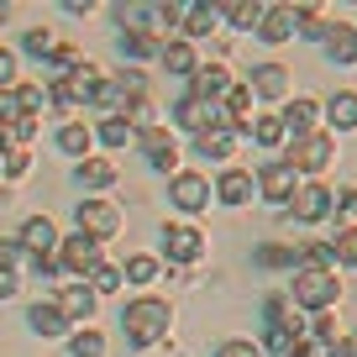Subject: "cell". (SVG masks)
<instances>
[{"mask_svg":"<svg viewBox=\"0 0 357 357\" xmlns=\"http://www.w3.org/2000/svg\"><path fill=\"white\" fill-rule=\"evenodd\" d=\"M168 326H174V310H168V300H158V294H142V300H132L121 310V331L132 347H153L168 336Z\"/></svg>","mask_w":357,"mask_h":357,"instance_id":"1","label":"cell"},{"mask_svg":"<svg viewBox=\"0 0 357 357\" xmlns=\"http://www.w3.org/2000/svg\"><path fill=\"white\" fill-rule=\"evenodd\" d=\"M289 300L305 305V310H331L342 300V279H336V268H294V284H289Z\"/></svg>","mask_w":357,"mask_h":357,"instance_id":"2","label":"cell"},{"mask_svg":"<svg viewBox=\"0 0 357 357\" xmlns=\"http://www.w3.org/2000/svg\"><path fill=\"white\" fill-rule=\"evenodd\" d=\"M331 158H336V137L331 132H310V137H294L289 142V158H284V163H289L294 174H321Z\"/></svg>","mask_w":357,"mask_h":357,"instance_id":"3","label":"cell"},{"mask_svg":"<svg viewBox=\"0 0 357 357\" xmlns=\"http://www.w3.org/2000/svg\"><path fill=\"white\" fill-rule=\"evenodd\" d=\"M74 221H79V231L95 236V242H111V236L121 231V211H116L111 200H79Z\"/></svg>","mask_w":357,"mask_h":357,"instance_id":"4","label":"cell"},{"mask_svg":"<svg viewBox=\"0 0 357 357\" xmlns=\"http://www.w3.org/2000/svg\"><path fill=\"white\" fill-rule=\"evenodd\" d=\"M294 190H300V174H294L284 158H268V163L257 168V195H263V200L289 205V200H294Z\"/></svg>","mask_w":357,"mask_h":357,"instance_id":"5","label":"cell"},{"mask_svg":"<svg viewBox=\"0 0 357 357\" xmlns=\"http://www.w3.org/2000/svg\"><path fill=\"white\" fill-rule=\"evenodd\" d=\"M242 137H252V126H242V121H226V116H221L215 126H205V132L195 137V153H200V158H231Z\"/></svg>","mask_w":357,"mask_h":357,"instance_id":"6","label":"cell"},{"mask_svg":"<svg viewBox=\"0 0 357 357\" xmlns=\"http://www.w3.org/2000/svg\"><path fill=\"white\" fill-rule=\"evenodd\" d=\"M163 257L174 268H190L205 257V236L195 231V226H163Z\"/></svg>","mask_w":357,"mask_h":357,"instance_id":"7","label":"cell"},{"mask_svg":"<svg viewBox=\"0 0 357 357\" xmlns=\"http://www.w3.org/2000/svg\"><path fill=\"white\" fill-rule=\"evenodd\" d=\"M168 200H174L184 215H200L205 205H211V178L205 174H174L168 178Z\"/></svg>","mask_w":357,"mask_h":357,"instance_id":"8","label":"cell"},{"mask_svg":"<svg viewBox=\"0 0 357 357\" xmlns=\"http://www.w3.org/2000/svg\"><path fill=\"white\" fill-rule=\"evenodd\" d=\"M231 84H236V79H231V68H226V63H200L190 74V95H195V100H205V105H221Z\"/></svg>","mask_w":357,"mask_h":357,"instance_id":"9","label":"cell"},{"mask_svg":"<svg viewBox=\"0 0 357 357\" xmlns=\"http://www.w3.org/2000/svg\"><path fill=\"white\" fill-rule=\"evenodd\" d=\"M58 263H63V273H79V279H84L89 268L100 263V242H95V236H84V231L63 236V242H58Z\"/></svg>","mask_w":357,"mask_h":357,"instance_id":"10","label":"cell"},{"mask_svg":"<svg viewBox=\"0 0 357 357\" xmlns=\"http://www.w3.org/2000/svg\"><path fill=\"white\" fill-rule=\"evenodd\" d=\"M16 242H22V252H32V257H53L63 236H58V226L47 221V215H26V221H22V236H16Z\"/></svg>","mask_w":357,"mask_h":357,"instance_id":"11","label":"cell"},{"mask_svg":"<svg viewBox=\"0 0 357 357\" xmlns=\"http://www.w3.org/2000/svg\"><path fill=\"white\" fill-rule=\"evenodd\" d=\"M137 142H142V158L158 168V174H174V168H178V142H174L168 126H153V132H142Z\"/></svg>","mask_w":357,"mask_h":357,"instance_id":"12","label":"cell"},{"mask_svg":"<svg viewBox=\"0 0 357 357\" xmlns=\"http://www.w3.org/2000/svg\"><path fill=\"white\" fill-rule=\"evenodd\" d=\"M289 211H294V221H305V226L326 221V215H331V190H326V184H300Z\"/></svg>","mask_w":357,"mask_h":357,"instance_id":"13","label":"cell"},{"mask_svg":"<svg viewBox=\"0 0 357 357\" xmlns=\"http://www.w3.org/2000/svg\"><path fill=\"white\" fill-rule=\"evenodd\" d=\"M257 37H263V43H289V37H300V11H294V6H263Z\"/></svg>","mask_w":357,"mask_h":357,"instance_id":"14","label":"cell"},{"mask_svg":"<svg viewBox=\"0 0 357 357\" xmlns=\"http://www.w3.org/2000/svg\"><path fill=\"white\" fill-rule=\"evenodd\" d=\"M95 300H100V294L89 289L84 279H79V284H63V289H58V310L68 315V326H84L89 315H95Z\"/></svg>","mask_w":357,"mask_h":357,"instance_id":"15","label":"cell"},{"mask_svg":"<svg viewBox=\"0 0 357 357\" xmlns=\"http://www.w3.org/2000/svg\"><path fill=\"white\" fill-rule=\"evenodd\" d=\"M252 190H257V178L247 174V168H226V174L215 178V200H221V205H231V211L252 200Z\"/></svg>","mask_w":357,"mask_h":357,"instance_id":"16","label":"cell"},{"mask_svg":"<svg viewBox=\"0 0 357 357\" xmlns=\"http://www.w3.org/2000/svg\"><path fill=\"white\" fill-rule=\"evenodd\" d=\"M174 121L184 126V132H195V137H200L205 126H215V121H221V105H205V100H195V95H184V100L174 105Z\"/></svg>","mask_w":357,"mask_h":357,"instance_id":"17","label":"cell"},{"mask_svg":"<svg viewBox=\"0 0 357 357\" xmlns=\"http://www.w3.org/2000/svg\"><path fill=\"white\" fill-rule=\"evenodd\" d=\"M26 326H32L37 336H68L74 326H68V315L58 310V300H37L32 310H26Z\"/></svg>","mask_w":357,"mask_h":357,"instance_id":"18","label":"cell"},{"mask_svg":"<svg viewBox=\"0 0 357 357\" xmlns=\"http://www.w3.org/2000/svg\"><path fill=\"white\" fill-rule=\"evenodd\" d=\"M279 116H284V126H289V137H310V132H321V105L305 100V95H300V100H289Z\"/></svg>","mask_w":357,"mask_h":357,"instance_id":"19","label":"cell"},{"mask_svg":"<svg viewBox=\"0 0 357 357\" xmlns=\"http://www.w3.org/2000/svg\"><path fill=\"white\" fill-rule=\"evenodd\" d=\"M252 95L284 100V95H289V68H284V63H257L252 68Z\"/></svg>","mask_w":357,"mask_h":357,"instance_id":"20","label":"cell"},{"mask_svg":"<svg viewBox=\"0 0 357 357\" xmlns=\"http://www.w3.org/2000/svg\"><path fill=\"white\" fill-rule=\"evenodd\" d=\"M326 121L336 132H357V89H336L331 105H326Z\"/></svg>","mask_w":357,"mask_h":357,"instance_id":"21","label":"cell"},{"mask_svg":"<svg viewBox=\"0 0 357 357\" xmlns=\"http://www.w3.org/2000/svg\"><path fill=\"white\" fill-rule=\"evenodd\" d=\"M326 53H331L336 63H357V26H347V22L326 26Z\"/></svg>","mask_w":357,"mask_h":357,"instance_id":"22","label":"cell"},{"mask_svg":"<svg viewBox=\"0 0 357 357\" xmlns=\"http://www.w3.org/2000/svg\"><path fill=\"white\" fill-rule=\"evenodd\" d=\"M158 53H163V43H158L147 26H126L121 32V58H137V63H142V58H158Z\"/></svg>","mask_w":357,"mask_h":357,"instance_id":"23","label":"cell"},{"mask_svg":"<svg viewBox=\"0 0 357 357\" xmlns=\"http://www.w3.org/2000/svg\"><path fill=\"white\" fill-rule=\"evenodd\" d=\"M215 22H221V6H190V11H184V43H190V37H211L215 32Z\"/></svg>","mask_w":357,"mask_h":357,"instance_id":"24","label":"cell"},{"mask_svg":"<svg viewBox=\"0 0 357 357\" xmlns=\"http://www.w3.org/2000/svg\"><path fill=\"white\" fill-rule=\"evenodd\" d=\"M158 63L168 68V74H195V47L184 43V37H174V43H163V53H158Z\"/></svg>","mask_w":357,"mask_h":357,"instance_id":"25","label":"cell"},{"mask_svg":"<svg viewBox=\"0 0 357 357\" xmlns=\"http://www.w3.org/2000/svg\"><path fill=\"white\" fill-rule=\"evenodd\" d=\"M79 184H84V190H111L116 184V163L111 158H84V163H79Z\"/></svg>","mask_w":357,"mask_h":357,"instance_id":"26","label":"cell"},{"mask_svg":"<svg viewBox=\"0 0 357 357\" xmlns=\"http://www.w3.org/2000/svg\"><path fill=\"white\" fill-rule=\"evenodd\" d=\"M252 142L268 147V153H273V147H284V142H289V126H284V116H257V121H252Z\"/></svg>","mask_w":357,"mask_h":357,"instance_id":"27","label":"cell"},{"mask_svg":"<svg viewBox=\"0 0 357 357\" xmlns=\"http://www.w3.org/2000/svg\"><path fill=\"white\" fill-rule=\"evenodd\" d=\"M58 147H63L68 158H89V147H95V132H89L84 121H68L63 132H58Z\"/></svg>","mask_w":357,"mask_h":357,"instance_id":"28","label":"cell"},{"mask_svg":"<svg viewBox=\"0 0 357 357\" xmlns=\"http://www.w3.org/2000/svg\"><path fill=\"white\" fill-rule=\"evenodd\" d=\"M252 263L268 268V273H279V268H294L300 257H294V247H284V242H263V247L252 252Z\"/></svg>","mask_w":357,"mask_h":357,"instance_id":"29","label":"cell"},{"mask_svg":"<svg viewBox=\"0 0 357 357\" xmlns=\"http://www.w3.org/2000/svg\"><path fill=\"white\" fill-rule=\"evenodd\" d=\"M68 352L74 357H105V336L95 326H79V331H68Z\"/></svg>","mask_w":357,"mask_h":357,"instance_id":"30","label":"cell"},{"mask_svg":"<svg viewBox=\"0 0 357 357\" xmlns=\"http://www.w3.org/2000/svg\"><path fill=\"white\" fill-rule=\"evenodd\" d=\"M95 137H100V142L111 147V153H121V147H132V142H137V132L121 121V116H105V121H100V132H95Z\"/></svg>","mask_w":357,"mask_h":357,"instance_id":"31","label":"cell"},{"mask_svg":"<svg viewBox=\"0 0 357 357\" xmlns=\"http://www.w3.org/2000/svg\"><path fill=\"white\" fill-rule=\"evenodd\" d=\"M221 16H226L231 26H242V32H247V26L257 32V22H263V6H257V0H231V6H221Z\"/></svg>","mask_w":357,"mask_h":357,"instance_id":"32","label":"cell"},{"mask_svg":"<svg viewBox=\"0 0 357 357\" xmlns=\"http://www.w3.org/2000/svg\"><path fill=\"white\" fill-rule=\"evenodd\" d=\"M263 321H268V326H300L294 300H289V294H268V300H263Z\"/></svg>","mask_w":357,"mask_h":357,"instance_id":"33","label":"cell"},{"mask_svg":"<svg viewBox=\"0 0 357 357\" xmlns=\"http://www.w3.org/2000/svg\"><path fill=\"white\" fill-rule=\"evenodd\" d=\"M84 284H89L95 294H116V289H121V268H111V263H95V268L84 273Z\"/></svg>","mask_w":357,"mask_h":357,"instance_id":"34","label":"cell"},{"mask_svg":"<svg viewBox=\"0 0 357 357\" xmlns=\"http://www.w3.org/2000/svg\"><path fill=\"white\" fill-rule=\"evenodd\" d=\"M294 257H300L294 268H336V252H331V242H305Z\"/></svg>","mask_w":357,"mask_h":357,"instance_id":"35","label":"cell"},{"mask_svg":"<svg viewBox=\"0 0 357 357\" xmlns=\"http://www.w3.org/2000/svg\"><path fill=\"white\" fill-rule=\"evenodd\" d=\"M121 279H132V284H153V279H158V257H147V252L126 257V268H121Z\"/></svg>","mask_w":357,"mask_h":357,"instance_id":"36","label":"cell"},{"mask_svg":"<svg viewBox=\"0 0 357 357\" xmlns=\"http://www.w3.org/2000/svg\"><path fill=\"white\" fill-rule=\"evenodd\" d=\"M47 63H53V79H68V74H79V68H84V53H79V47H58Z\"/></svg>","mask_w":357,"mask_h":357,"instance_id":"37","label":"cell"},{"mask_svg":"<svg viewBox=\"0 0 357 357\" xmlns=\"http://www.w3.org/2000/svg\"><path fill=\"white\" fill-rule=\"evenodd\" d=\"M331 252H336V263H347V268H357V226H347V231H336V242H331Z\"/></svg>","mask_w":357,"mask_h":357,"instance_id":"38","label":"cell"},{"mask_svg":"<svg viewBox=\"0 0 357 357\" xmlns=\"http://www.w3.org/2000/svg\"><path fill=\"white\" fill-rule=\"evenodd\" d=\"M26 53H32V58H53L58 53L53 32H47V26H32V32H26Z\"/></svg>","mask_w":357,"mask_h":357,"instance_id":"39","label":"cell"},{"mask_svg":"<svg viewBox=\"0 0 357 357\" xmlns=\"http://www.w3.org/2000/svg\"><path fill=\"white\" fill-rule=\"evenodd\" d=\"M16 100H22V116H37V111H43V100H47V95H43L37 84H16Z\"/></svg>","mask_w":357,"mask_h":357,"instance_id":"40","label":"cell"},{"mask_svg":"<svg viewBox=\"0 0 357 357\" xmlns=\"http://www.w3.org/2000/svg\"><path fill=\"white\" fill-rule=\"evenodd\" d=\"M32 174V153L26 147H11V158H6V178H26Z\"/></svg>","mask_w":357,"mask_h":357,"instance_id":"41","label":"cell"},{"mask_svg":"<svg viewBox=\"0 0 357 357\" xmlns=\"http://www.w3.org/2000/svg\"><path fill=\"white\" fill-rule=\"evenodd\" d=\"M22 116V100H16V89H0V132Z\"/></svg>","mask_w":357,"mask_h":357,"instance_id":"42","label":"cell"},{"mask_svg":"<svg viewBox=\"0 0 357 357\" xmlns=\"http://www.w3.org/2000/svg\"><path fill=\"white\" fill-rule=\"evenodd\" d=\"M215 357H263V347H257V342H221Z\"/></svg>","mask_w":357,"mask_h":357,"instance_id":"43","label":"cell"},{"mask_svg":"<svg viewBox=\"0 0 357 357\" xmlns=\"http://www.w3.org/2000/svg\"><path fill=\"white\" fill-rule=\"evenodd\" d=\"M0 89H16V53L0 47Z\"/></svg>","mask_w":357,"mask_h":357,"instance_id":"44","label":"cell"},{"mask_svg":"<svg viewBox=\"0 0 357 357\" xmlns=\"http://www.w3.org/2000/svg\"><path fill=\"white\" fill-rule=\"evenodd\" d=\"M22 263V242H0V273H16Z\"/></svg>","mask_w":357,"mask_h":357,"instance_id":"45","label":"cell"},{"mask_svg":"<svg viewBox=\"0 0 357 357\" xmlns=\"http://www.w3.org/2000/svg\"><path fill=\"white\" fill-rule=\"evenodd\" d=\"M331 211H336V215H352V211H357V190H352V184H347L342 195H331Z\"/></svg>","mask_w":357,"mask_h":357,"instance_id":"46","label":"cell"},{"mask_svg":"<svg viewBox=\"0 0 357 357\" xmlns=\"http://www.w3.org/2000/svg\"><path fill=\"white\" fill-rule=\"evenodd\" d=\"M326 357H357V347L347 336H336V342H326Z\"/></svg>","mask_w":357,"mask_h":357,"instance_id":"47","label":"cell"},{"mask_svg":"<svg viewBox=\"0 0 357 357\" xmlns=\"http://www.w3.org/2000/svg\"><path fill=\"white\" fill-rule=\"evenodd\" d=\"M284 357H321V352H315V342H310V336H300V342H294Z\"/></svg>","mask_w":357,"mask_h":357,"instance_id":"48","label":"cell"},{"mask_svg":"<svg viewBox=\"0 0 357 357\" xmlns=\"http://www.w3.org/2000/svg\"><path fill=\"white\" fill-rule=\"evenodd\" d=\"M16 294V273H0V300H11Z\"/></svg>","mask_w":357,"mask_h":357,"instance_id":"49","label":"cell"},{"mask_svg":"<svg viewBox=\"0 0 357 357\" xmlns=\"http://www.w3.org/2000/svg\"><path fill=\"white\" fill-rule=\"evenodd\" d=\"M352 347H357V342H352Z\"/></svg>","mask_w":357,"mask_h":357,"instance_id":"50","label":"cell"}]
</instances>
